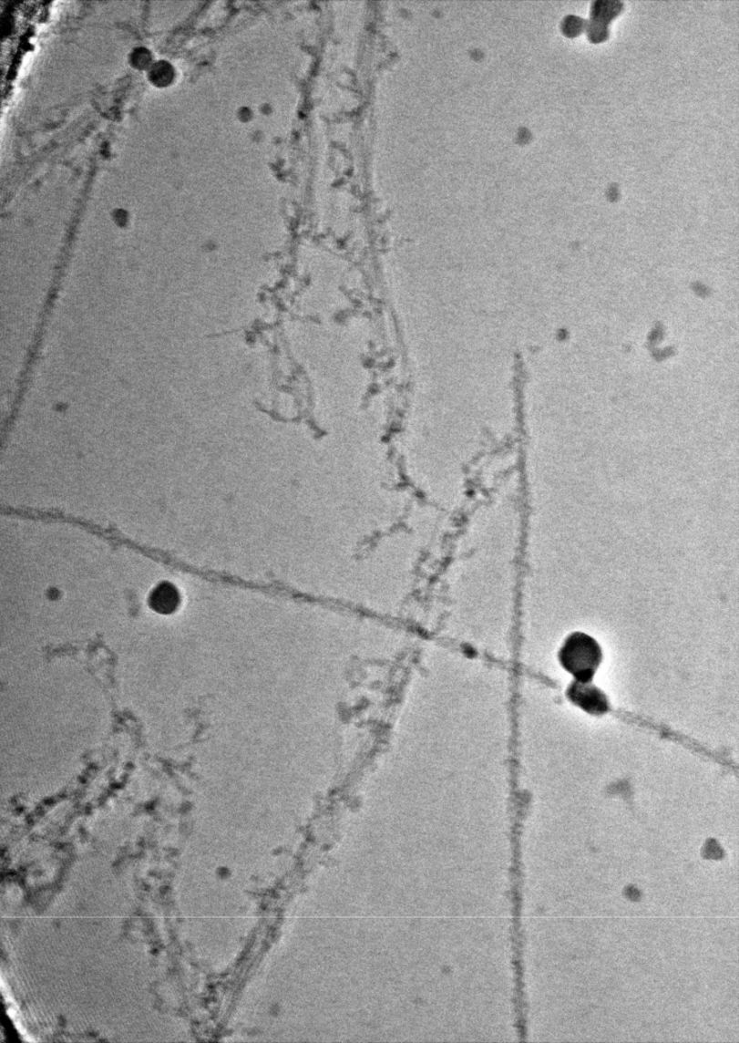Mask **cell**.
<instances>
[{
    "mask_svg": "<svg viewBox=\"0 0 739 1043\" xmlns=\"http://www.w3.org/2000/svg\"><path fill=\"white\" fill-rule=\"evenodd\" d=\"M559 662L565 672L580 682L592 681L603 654L601 646L584 632L571 633L559 651Z\"/></svg>",
    "mask_w": 739,
    "mask_h": 1043,
    "instance_id": "1",
    "label": "cell"
},
{
    "mask_svg": "<svg viewBox=\"0 0 739 1043\" xmlns=\"http://www.w3.org/2000/svg\"><path fill=\"white\" fill-rule=\"evenodd\" d=\"M567 697L580 709L590 715H604L610 710L606 695L593 685L592 681H573L567 690Z\"/></svg>",
    "mask_w": 739,
    "mask_h": 1043,
    "instance_id": "2",
    "label": "cell"
},
{
    "mask_svg": "<svg viewBox=\"0 0 739 1043\" xmlns=\"http://www.w3.org/2000/svg\"><path fill=\"white\" fill-rule=\"evenodd\" d=\"M180 603L181 597L179 589L169 582H161L148 597V604L151 610L164 615L176 613Z\"/></svg>",
    "mask_w": 739,
    "mask_h": 1043,
    "instance_id": "3",
    "label": "cell"
}]
</instances>
